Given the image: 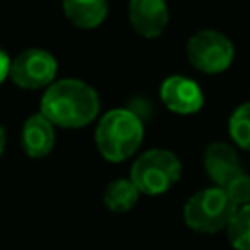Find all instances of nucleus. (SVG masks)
Instances as JSON below:
<instances>
[{
    "label": "nucleus",
    "instance_id": "nucleus-1",
    "mask_svg": "<svg viewBox=\"0 0 250 250\" xmlns=\"http://www.w3.org/2000/svg\"><path fill=\"white\" fill-rule=\"evenodd\" d=\"M100 100L92 86L76 78L53 82L41 100V113L59 127L78 129L96 119Z\"/></svg>",
    "mask_w": 250,
    "mask_h": 250
},
{
    "label": "nucleus",
    "instance_id": "nucleus-2",
    "mask_svg": "<svg viewBox=\"0 0 250 250\" xmlns=\"http://www.w3.org/2000/svg\"><path fill=\"white\" fill-rule=\"evenodd\" d=\"M143 141V121L129 109L107 111L96 127V146L109 162H121L133 156Z\"/></svg>",
    "mask_w": 250,
    "mask_h": 250
},
{
    "label": "nucleus",
    "instance_id": "nucleus-3",
    "mask_svg": "<svg viewBox=\"0 0 250 250\" xmlns=\"http://www.w3.org/2000/svg\"><path fill=\"white\" fill-rule=\"evenodd\" d=\"M236 209L223 188H205L186 201L184 221L195 232L213 234L229 227Z\"/></svg>",
    "mask_w": 250,
    "mask_h": 250
},
{
    "label": "nucleus",
    "instance_id": "nucleus-4",
    "mask_svg": "<svg viewBox=\"0 0 250 250\" xmlns=\"http://www.w3.org/2000/svg\"><path fill=\"white\" fill-rule=\"evenodd\" d=\"M182 176L178 156L164 148L143 152L131 166V182L145 195H160L168 191Z\"/></svg>",
    "mask_w": 250,
    "mask_h": 250
},
{
    "label": "nucleus",
    "instance_id": "nucleus-5",
    "mask_svg": "<svg viewBox=\"0 0 250 250\" xmlns=\"http://www.w3.org/2000/svg\"><path fill=\"white\" fill-rule=\"evenodd\" d=\"M188 61L201 72L217 74L230 66L234 47L230 39L215 29H203L189 37L186 45Z\"/></svg>",
    "mask_w": 250,
    "mask_h": 250
},
{
    "label": "nucleus",
    "instance_id": "nucleus-6",
    "mask_svg": "<svg viewBox=\"0 0 250 250\" xmlns=\"http://www.w3.org/2000/svg\"><path fill=\"white\" fill-rule=\"evenodd\" d=\"M57 76V59L45 49H27L10 64V78L25 90H39L53 84Z\"/></svg>",
    "mask_w": 250,
    "mask_h": 250
},
{
    "label": "nucleus",
    "instance_id": "nucleus-7",
    "mask_svg": "<svg viewBox=\"0 0 250 250\" xmlns=\"http://www.w3.org/2000/svg\"><path fill=\"white\" fill-rule=\"evenodd\" d=\"M160 100L164 105L180 115L197 113L203 105L201 88L186 76H168L160 86Z\"/></svg>",
    "mask_w": 250,
    "mask_h": 250
},
{
    "label": "nucleus",
    "instance_id": "nucleus-8",
    "mask_svg": "<svg viewBox=\"0 0 250 250\" xmlns=\"http://www.w3.org/2000/svg\"><path fill=\"white\" fill-rule=\"evenodd\" d=\"M129 21L143 37H158L168 25V6L164 0H131Z\"/></svg>",
    "mask_w": 250,
    "mask_h": 250
},
{
    "label": "nucleus",
    "instance_id": "nucleus-9",
    "mask_svg": "<svg viewBox=\"0 0 250 250\" xmlns=\"http://www.w3.org/2000/svg\"><path fill=\"white\" fill-rule=\"evenodd\" d=\"M203 166L217 188H227L238 174H242L238 156L234 148L227 143H211L205 148Z\"/></svg>",
    "mask_w": 250,
    "mask_h": 250
},
{
    "label": "nucleus",
    "instance_id": "nucleus-10",
    "mask_svg": "<svg viewBox=\"0 0 250 250\" xmlns=\"http://www.w3.org/2000/svg\"><path fill=\"white\" fill-rule=\"evenodd\" d=\"M21 146L31 158H43L53 150L55 129H53V123L43 113H35L27 117V121L23 123Z\"/></svg>",
    "mask_w": 250,
    "mask_h": 250
},
{
    "label": "nucleus",
    "instance_id": "nucleus-11",
    "mask_svg": "<svg viewBox=\"0 0 250 250\" xmlns=\"http://www.w3.org/2000/svg\"><path fill=\"white\" fill-rule=\"evenodd\" d=\"M64 16L82 29L100 25L107 16V0H62Z\"/></svg>",
    "mask_w": 250,
    "mask_h": 250
},
{
    "label": "nucleus",
    "instance_id": "nucleus-12",
    "mask_svg": "<svg viewBox=\"0 0 250 250\" xmlns=\"http://www.w3.org/2000/svg\"><path fill=\"white\" fill-rule=\"evenodd\" d=\"M141 191L137 189V186L125 178L113 180L107 184V188L104 189V203L109 211L113 213H125L131 207H135V203L139 201Z\"/></svg>",
    "mask_w": 250,
    "mask_h": 250
},
{
    "label": "nucleus",
    "instance_id": "nucleus-13",
    "mask_svg": "<svg viewBox=\"0 0 250 250\" xmlns=\"http://www.w3.org/2000/svg\"><path fill=\"white\" fill-rule=\"evenodd\" d=\"M229 242L236 250H250V205L238 207L227 227Z\"/></svg>",
    "mask_w": 250,
    "mask_h": 250
},
{
    "label": "nucleus",
    "instance_id": "nucleus-14",
    "mask_svg": "<svg viewBox=\"0 0 250 250\" xmlns=\"http://www.w3.org/2000/svg\"><path fill=\"white\" fill-rule=\"evenodd\" d=\"M229 133L238 146L250 150V102L232 111L229 119Z\"/></svg>",
    "mask_w": 250,
    "mask_h": 250
},
{
    "label": "nucleus",
    "instance_id": "nucleus-15",
    "mask_svg": "<svg viewBox=\"0 0 250 250\" xmlns=\"http://www.w3.org/2000/svg\"><path fill=\"white\" fill-rule=\"evenodd\" d=\"M229 197L232 199V203L236 207H244V205H250V176L248 174H238L227 188H223Z\"/></svg>",
    "mask_w": 250,
    "mask_h": 250
},
{
    "label": "nucleus",
    "instance_id": "nucleus-16",
    "mask_svg": "<svg viewBox=\"0 0 250 250\" xmlns=\"http://www.w3.org/2000/svg\"><path fill=\"white\" fill-rule=\"evenodd\" d=\"M10 64H12V61H10L8 55L0 49V84L6 80V76H10Z\"/></svg>",
    "mask_w": 250,
    "mask_h": 250
},
{
    "label": "nucleus",
    "instance_id": "nucleus-17",
    "mask_svg": "<svg viewBox=\"0 0 250 250\" xmlns=\"http://www.w3.org/2000/svg\"><path fill=\"white\" fill-rule=\"evenodd\" d=\"M2 150H4V131L0 127V154H2Z\"/></svg>",
    "mask_w": 250,
    "mask_h": 250
}]
</instances>
